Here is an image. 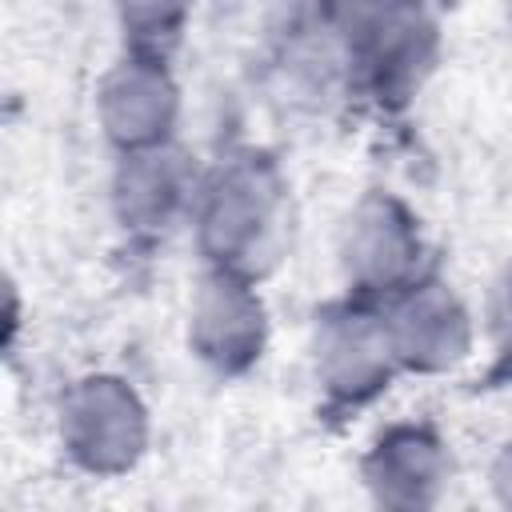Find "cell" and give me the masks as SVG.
Here are the masks:
<instances>
[{
  "instance_id": "5",
  "label": "cell",
  "mask_w": 512,
  "mask_h": 512,
  "mask_svg": "<svg viewBox=\"0 0 512 512\" xmlns=\"http://www.w3.org/2000/svg\"><path fill=\"white\" fill-rule=\"evenodd\" d=\"M336 260L352 296L372 304L392 300L424 276V236L416 212L392 192H364L340 220Z\"/></svg>"
},
{
  "instance_id": "2",
  "label": "cell",
  "mask_w": 512,
  "mask_h": 512,
  "mask_svg": "<svg viewBox=\"0 0 512 512\" xmlns=\"http://www.w3.org/2000/svg\"><path fill=\"white\" fill-rule=\"evenodd\" d=\"M320 16L376 96H404L432 60L436 24L424 0H320Z\"/></svg>"
},
{
  "instance_id": "10",
  "label": "cell",
  "mask_w": 512,
  "mask_h": 512,
  "mask_svg": "<svg viewBox=\"0 0 512 512\" xmlns=\"http://www.w3.org/2000/svg\"><path fill=\"white\" fill-rule=\"evenodd\" d=\"M452 460L444 440L428 424H392L384 428L360 460L364 488L384 508H428L448 484Z\"/></svg>"
},
{
  "instance_id": "9",
  "label": "cell",
  "mask_w": 512,
  "mask_h": 512,
  "mask_svg": "<svg viewBox=\"0 0 512 512\" xmlns=\"http://www.w3.org/2000/svg\"><path fill=\"white\" fill-rule=\"evenodd\" d=\"M200 176L176 144L120 152L108 184L112 216L128 236L156 240L184 216H192Z\"/></svg>"
},
{
  "instance_id": "12",
  "label": "cell",
  "mask_w": 512,
  "mask_h": 512,
  "mask_svg": "<svg viewBox=\"0 0 512 512\" xmlns=\"http://www.w3.org/2000/svg\"><path fill=\"white\" fill-rule=\"evenodd\" d=\"M488 332H492L496 352L512 360V264L492 284V296H488Z\"/></svg>"
},
{
  "instance_id": "1",
  "label": "cell",
  "mask_w": 512,
  "mask_h": 512,
  "mask_svg": "<svg viewBox=\"0 0 512 512\" xmlns=\"http://www.w3.org/2000/svg\"><path fill=\"white\" fill-rule=\"evenodd\" d=\"M196 248L208 268L260 280L280 256L288 228V184L268 152H236L200 176L192 204Z\"/></svg>"
},
{
  "instance_id": "7",
  "label": "cell",
  "mask_w": 512,
  "mask_h": 512,
  "mask_svg": "<svg viewBox=\"0 0 512 512\" xmlns=\"http://www.w3.org/2000/svg\"><path fill=\"white\" fill-rule=\"evenodd\" d=\"M188 348L220 376H244L260 364L268 348V308L252 276L204 268L188 300Z\"/></svg>"
},
{
  "instance_id": "8",
  "label": "cell",
  "mask_w": 512,
  "mask_h": 512,
  "mask_svg": "<svg viewBox=\"0 0 512 512\" xmlns=\"http://www.w3.org/2000/svg\"><path fill=\"white\" fill-rule=\"evenodd\" d=\"M384 324L400 372L436 376L472 356V340H476L472 312L464 296L436 276H420L408 288H400L392 300H384Z\"/></svg>"
},
{
  "instance_id": "11",
  "label": "cell",
  "mask_w": 512,
  "mask_h": 512,
  "mask_svg": "<svg viewBox=\"0 0 512 512\" xmlns=\"http://www.w3.org/2000/svg\"><path fill=\"white\" fill-rule=\"evenodd\" d=\"M112 8L132 48L164 52V44L180 36L192 12V0H112Z\"/></svg>"
},
{
  "instance_id": "6",
  "label": "cell",
  "mask_w": 512,
  "mask_h": 512,
  "mask_svg": "<svg viewBox=\"0 0 512 512\" xmlns=\"http://www.w3.org/2000/svg\"><path fill=\"white\" fill-rule=\"evenodd\" d=\"M96 124L120 152L172 144L180 124V84L164 52L128 48L96 84Z\"/></svg>"
},
{
  "instance_id": "4",
  "label": "cell",
  "mask_w": 512,
  "mask_h": 512,
  "mask_svg": "<svg viewBox=\"0 0 512 512\" xmlns=\"http://www.w3.org/2000/svg\"><path fill=\"white\" fill-rule=\"evenodd\" d=\"M308 356L324 404L340 412L372 404L380 392L392 388L400 372L384 312L360 296H348L316 312Z\"/></svg>"
},
{
  "instance_id": "3",
  "label": "cell",
  "mask_w": 512,
  "mask_h": 512,
  "mask_svg": "<svg viewBox=\"0 0 512 512\" xmlns=\"http://www.w3.org/2000/svg\"><path fill=\"white\" fill-rule=\"evenodd\" d=\"M148 408L116 372L76 376L56 404L60 452L88 476H124L148 452Z\"/></svg>"
},
{
  "instance_id": "13",
  "label": "cell",
  "mask_w": 512,
  "mask_h": 512,
  "mask_svg": "<svg viewBox=\"0 0 512 512\" xmlns=\"http://www.w3.org/2000/svg\"><path fill=\"white\" fill-rule=\"evenodd\" d=\"M488 480H492V492H496V500H500L504 508H512V440H508V444L496 452Z\"/></svg>"
}]
</instances>
